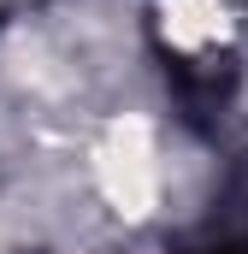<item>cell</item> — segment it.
I'll use <instances>...</instances> for the list:
<instances>
[{
  "instance_id": "obj_1",
  "label": "cell",
  "mask_w": 248,
  "mask_h": 254,
  "mask_svg": "<svg viewBox=\"0 0 248 254\" xmlns=\"http://www.w3.org/2000/svg\"><path fill=\"white\" fill-rule=\"evenodd\" d=\"M95 190L124 219L154 213V201H160V148H154V130L142 119H119L95 142Z\"/></svg>"
},
{
  "instance_id": "obj_2",
  "label": "cell",
  "mask_w": 248,
  "mask_h": 254,
  "mask_svg": "<svg viewBox=\"0 0 248 254\" xmlns=\"http://www.w3.org/2000/svg\"><path fill=\"white\" fill-rule=\"evenodd\" d=\"M166 36L189 54L213 48L225 36V0H166Z\"/></svg>"
}]
</instances>
